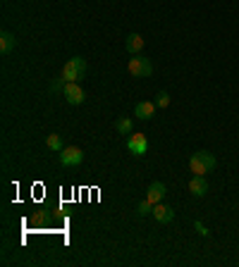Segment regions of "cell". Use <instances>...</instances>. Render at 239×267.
<instances>
[{"mask_svg": "<svg viewBox=\"0 0 239 267\" xmlns=\"http://www.w3.org/2000/svg\"><path fill=\"white\" fill-rule=\"evenodd\" d=\"M156 103H148V100H142V103H136V107H134V115L139 119H151L153 115H156Z\"/></svg>", "mask_w": 239, "mask_h": 267, "instance_id": "cell-12", "label": "cell"}, {"mask_svg": "<svg viewBox=\"0 0 239 267\" xmlns=\"http://www.w3.org/2000/svg\"><path fill=\"white\" fill-rule=\"evenodd\" d=\"M127 150H130L132 155H136V158L146 155V150H148V139H146V134H132L130 139H127Z\"/></svg>", "mask_w": 239, "mask_h": 267, "instance_id": "cell-7", "label": "cell"}, {"mask_svg": "<svg viewBox=\"0 0 239 267\" xmlns=\"http://www.w3.org/2000/svg\"><path fill=\"white\" fill-rule=\"evenodd\" d=\"M60 76H62L65 81H82V79L86 76V60H84V57H72V60H67Z\"/></svg>", "mask_w": 239, "mask_h": 267, "instance_id": "cell-2", "label": "cell"}, {"mask_svg": "<svg viewBox=\"0 0 239 267\" xmlns=\"http://www.w3.org/2000/svg\"><path fill=\"white\" fill-rule=\"evenodd\" d=\"M194 227H196V232H198V234H201V236H208V229H206V227H204V222H201V220H196V222H194Z\"/></svg>", "mask_w": 239, "mask_h": 267, "instance_id": "cell-19", "label": "cell"}, {"mask_svg": "<svg viewBox=\"0 0 239 267\" xmlns=\"http://www.w3.org/2000/svg\"><path fill=\"white\" fill-rule=\"evenodd\" d=\"M153 220L158 222V225H170L174 220V210L170 205H163V203H156L153 205Z\"/></svg>", "mask_w": 239, "mask_h": 267, "instance_id": "cell-8", "label": "cell"}, {"mask_svg": "<svg viewBox=\"0 0 239 267\" xmlns=\"http://www.w3.org/2000/svg\"><path fill=\"white\" fill-rule=\"evenodd\" d=\"M84 162V150L76 148V146H67L60 150V165L62 167H76Z\"/></svg>", "mask_w": 239, "mask_h": 267, "instance_id": "cell-4", "label": "cell"}, {"mask_svg": "<svg viewBox=\"0 0 239 267\" xmlns=\"http://www.w3.org/2000/svg\"><path fill=\"white\" fill-rule=\"evenodd\" d=\"M115 127H118L120 134H132V129H134V122H132L130 117H120Z\"/></svg>", "mask_w": 239, "mask_h": 267, "instance_id": "cell-15", "label": "cell"}, {"mask_svg": "<svg viewBox=\"0 0 239 267\" xmlns=\"http://www.w3.org/2000/svg\"><path fill=\"white\" fill-rule=\"evenodd\" d=\"M148 213H153V203L146 198V201H142V203L136 205V215H139V217H146Z\"/></svg>", "mask_w": 239, "mask_h": 267, "instance_id": "cell-16", "label": "cell"}, {"mask_svg": "<svg viewBox=\"0 0 239 267\" xmlns=\"http://www.w3.org/2000/svg\"><path fill=\"white\" fill-rule=\"evenodd\" d=\"M156 105H158V107H168V105H170V93H168V91H160V93H158V98H156Z\"/></svg>", "mask_w": 239, "mask_h": 267, "instance_id": "cell-18", "label": "cell"}, {"mask_svg": "<svg viewBox=\"0 0 239 267\" xmlns=\"http://www.w3.org/2000/svg\"><path fill=\"white\" fill-rule=\"evenodd\" d=\"M46 146L53 150V153H60V150L65 148V143L60 139V134H48V139H46Z\"/></svg>", "mask_w": 239, "mask_h": 267, "instance_id": "cell-14", "label": "cell"}, {"mask_svg": "<svg viewBox=\"0 0 239 267\" xmlns=\"http://www.w3.org/2000/svg\"><path fill=\"white\" fill-rule=\"evenodd\" d=\"M144 36L142 33H130L127 36V41H124V48H127V53H132V55H139L144 50Z\"/></svg>", "mask_w": 239, "mask_h": 267, "instance_id": "cell-11", "label": "cell"}, {"mask_svg": "<svg viewBox=\"0 0 239 267\" xmlns=\"http://www.w3.org/2000/svg\"><path fill=\"white\" fill-rule=\"evenodd\" d=\"M127 69H130V74L136 76V79H144V76H151L153 74L151 60H148V57H142V55L132 57L130 64H127Z\"/></svg>", "mask_w": 239, "mask_h": 267, "instance_id": "cell-3", "label": "cell"}, {"mask_svg": "<svg viewBox=\"0 0 239 267\" xmlns=\"http://www.w3.org/2000/svg\"><path fill=\"white\" fill-rule=\"evenodd\" d=\"M14 45H17V38H14V33L10 31H2L0 33V53L8 55L14 50Z\"/></svg>", "mask_w": 239, "mask_h": 267, "instance_id": "cell-13", "label": "cell"}, {"mask_svg": "<svg viewBox=\"0 0 239 267\" xmlns=\"http://www.w3.org/2000/svg\"><path fill=\"white\" fill-rule=\"evenodd\" d=\"M165 193H168V189H165L163 182H153L151 186H148V191H146V198L156 205V203H160V201L165 198Z\"/></svg>", "mask_w": 239, "mask_h": 267, "instance_id": "cell-10", "label": "cell"}, {"mask_svg": "<svg viewBox=\"0 0 239 267\" xmlns=\"http://www.w3.org/2000/svg\"><path fill=\"white\" fill-rule=\"evenodd\" d=\"M189 193L192 196H196V198H201V196H206L208 193V182H206V177H192L189 179Z\"/></svg>", "mask_w": 239, "mask_h": 267, "instance_id": "cell-9", "label": "cell"}, {"mask_svg": "<svg viewBox=\"0 0 239 267\" xmlns=\"http://www.w3.org/2000/svg\"><path fill=\"white\" fill-rule=\"evenodd\" d=\"M65 86H67V81L60 76V79H55V81H50V93H62L65 91Z\"/></svg>", "mask_w": 239, "mask_h": 267, "instance_id": "cell-17", "label": "cell"}, {"mask_svg": "<svg viewBox=\"0 0 239 267\" xmlns=\"http://www.w3.org/2000/svg\"><path fill=\"white\" fill-rule=\"evenodd\" d=\"M55 222V215L48 210V208H41V210H34V215L29 217V225L34 229H50Z\"/></svg>", "mask_w": 239, "mask_h": 267, "instance_id": "cell-5", "label": "cell"}, {"mask_svg": "<svg viewBox=\"0 0 239 267\" xmlns=\"http://www.w3.org/2000/svg\"><path fill=\"white\" fill-rule=\"evenodd\" d=\"M62 96H65V100L70 103V105H82L84 98H86V93H84V88L79 86V81H67Z\"/></svg>", "mask_w": 239, "mask_h": 267, "instance_id": "cell-6", "label": "cell"}, {"mask_svg": "<svg viewBox=\"0 0 239 267\" xmlns=\"http://www.w3.org/2000/svg\"><path fill=\"white\" fill-rule=\"evenodd\" d=\"M216 170V155L208 150H196L194 155L189 158V172L196 177H206L208 172Z\"/></svg>", "mask_w": 239, "mask_h": 267, "instance_id": "cell-1", "label": "cell"}]
</instances>
